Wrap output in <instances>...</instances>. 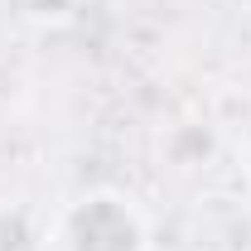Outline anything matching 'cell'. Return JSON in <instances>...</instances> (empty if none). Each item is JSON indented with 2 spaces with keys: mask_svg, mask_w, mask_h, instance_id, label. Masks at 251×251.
Here are the masks:
<instances>
[{
  "mask_svg": "<svg viewBox=\"0 0 251 251\" xmlns=\"http://www.w3.org/2000/svg\"><path fill=\"white\" fill-rule=\"evenodd\" d=\"M242 174H247V184H251V140H247V155H242Z\"/></svg>",
  "mask_w": 251,
  "mask_h": 251,
  "instance_id": "4",
  "label": "cell"
},
{
  "mask_svg": "<svg viewBox=\"0 0 251 251\" xmlns=\"http://www.w3.org/2000/svg\"><path fill=\"white\" fill-rule=\"evenodd\" d=\"M25 10H29L34 20H63V15H73L68 0H25Z\"/></svg>",
  "mask_w": 251,
  "mask_h": 251,
  "instance_id": "3",
  "label": "cell"
},
{
  "mask_svg": "<svg viewBox=\"0 0 251 251\" xmlns=\"http://www.w3.org/2000/svg\"><path fill=\"white\" fill-rule=\"evenodd\" d=\"M49 222L29 203H0V251H49Z\"/></svg>",
  "mask_w": 251,
  "mask_h": 251,
  "instance_id": "2",
  "label": "cell"
},
{
  "mask_svg": "<svg viewBox=\"0 0 251 251\" xmlns=\"http://www.w3.org/2000/svg\"><path fill=\"white\" fill-rule=\"evenodd\" d=\"M49 242L58 251H150L155 232L145 208L126 188L101 184L63 203V213L49 227Z\"/></svg>",
  "mask_w": 251,
  "mask_h": 251,
  "instance_id": "1",
  "label": "cell"
}]
</instances>
